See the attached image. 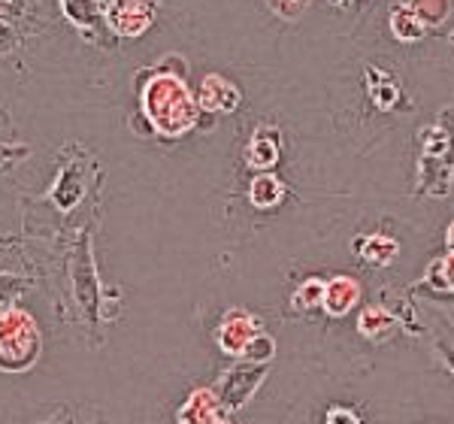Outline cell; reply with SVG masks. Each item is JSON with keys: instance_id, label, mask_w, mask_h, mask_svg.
Returning a JSON list of instances; mask_svg holds the SVG:
<instances>
[{"instance_id": "obj_4", "label": "cell", "mask_w": 454, "mask_h": 424, "mask_svg": "<svg viewBox=\"0 0 454 424\" xmlns=\"http://www.w3.org/2000/svg\"><path fill=\"white\" fill-rule=\"evenodd\" d=\"M258 334H263L261 318H254L252 312H246V310H231L222 318V325H218L215 340H218V349H222L224 355L239 357L246 352L248 342H252Z\"/></svg>"}, {"instance_id": "obj_14", "label": "cell", "mask_w": 454, "mask_h": 424, "mask_svg": "<svg viewBox=\"0 0 454 424\" xmlns=\"http://www.w3.org/2000/svg\"><path fill=\"white\" fill-rule=\"evenodd\" d=\"M357 331H361L367 340H387L394 331H397V321L387 310L382 306H367V310L361 312V318H357Z\"/></svg>"}, {"instance_id": "obj_10", "label": "cell", "mask_w": 454, "mask_h": 424, "mask_svg": "<svg viewBox=\"0 0 454 424\" xmlns=\"http://www.w3.org/2000/svg\"><path fill=\"white\" fill-rule=\"evenodd\" d=\"M357 252L364 255V261L372 267H387L397 261L400 255V243L394 237H385V233H370V237L357 239Z\"/></svg>"}, {"instance_id": "obj_19", "label": "cell", "mask_w": 454, "mask_h": 424, "mask_svg": "<svg viewBox=\"0 0 454 424\" xmlns=\"http://www.w3.org/2000/svg\"><path fill=\"white\" fill-rule=\"evenodd\" d=\"M273 355H276V342H273V336L258 334L252 342H248L246 352L239 355V357H243V361H252V364H270V361H273Z\"/></svg>"}, {"instance_id": "obj_1", "label": "cell", "mask_w": 454, "mask_h": 424, "mask_svg": "<svg viewBox=\"0 0 454 424\" xmlns=\"http://www.w3.org/2000/svg\"><path fill=\"white\" fill-rule=\"evenodd\" d=\"M143 113L158 137L176 140L197 124V100L182 76L155 73L143 89Z\"/></svg>"}, {"instance_id": "obj_11", "label": "cell", "mask_w": 454, "mask_h": 424, "mask_svg": "<svg viewBox=\"0 0 454 424\" xmlns=\"http://www.w3.org/2000/svg\"><path fill=\"white\" fill-rule=\"evenodd\" d=\"M82 194H85V182L79 177V167H64L61 177L55 179V188H52L55 207L61 212H70L79 200H82Z\"/></svg>"}, {"instance_id": "obj_24", "label": "cell", "mask_w": 454, "mask_h": 424, "mask_svg": "<svg viewBox=\"0 0 454 424\" xmlns=\"http://www.w3.org/2000/svg\"><path fill=\"white\" fill-rule=\"evenodd\" d=\"M340 4H351V0H340Z\"/></svg>"}, {"instance_id": "obj_23", "label": "cell", "mask_w": 454, "mask_h": 424, "mask_svg": "<svg viewBox=\"0 0 454 424\" xmlns=\"http://www.w3.org/2000/svg\"><path fill=\"white\" fill-rule=\"evenodd\" d=\"M445 243H449V252H454V222L449 224V233H445Z\"/></svg>"}, {"instance_id": "obj_15", "label": "cell", "mask_w": 454, "mask_h": 424, "mask_svg": "<svg viewBox=\"0 0 454 424\" xmlns=\"http://www.w3.org/2000/svg\"><path fill=\"white\" fill-rule=\"evenodd\" d=\"M391 34H394V40H400V43H419L421 36L427 34V27H424V21L412 12V6L403 4L391 12Z\"/></svg>"}, {"instance_id": "obj_22", "label": "cell", "mask_w": 454, "mask_h": 424, "mask_svg": "<svg viewBox=\"0 0 454 424\" xmlns=\"http://www.w3.org/2000/svg\"><path fill=\"white\" fill-rule=\"evenodd\" d=\"M439 288L454 291V252H449L439 261Z\"/></svg>"}, {"instance_id": "obj_12", "label": "cell", "mask_w": 454, "mask_h": 424, "mask_svg": "<svg viewBox=\"0 0 454 424\" xmlns=\"http://www.w3.org/2000/svg\"><path fill=\"white\" fill-rule=\"evenodd\" d=\"M248 200H252L254 209H276L285 200V185L273 173H261L248 185Z\"/></svg>"}, {"instance_id": "obj_8", "label": "cell", "mask_w": 454, "mask_h": 424, "mask_svg": "<svg viewBox=\"0 0 454 424\" xmlns=\"http://www.w3.org/2000/svg\"><path fill=\"white\" fill-rule=\"evenodd\" d=\"M222 421V404L212 389H197L185 406L179 409V424H218Z\"/></svg>"}, {"instance_id": "obj_6", "label": "cell", "mask_w": 454, "mask_h": 424, "mask_svg": "<svg viewBox=\"0 0 454 424\" xmlns=\"http://www.w3.org/2000/svg\"><path fill=\"white\" fill-rule=\"evenodd\" d=\"M152 16H155L152 0H115L106 19L121 36H140L152 25Z\"/></svg>"}, {"instance_id": "obj_25", "label": "cell", "mask_w": 454, "mask_h": 424, "mask_svg": "<svg viewBox=\"0 0 454 424\" xmlns=\"http://www.w3.org/2000/svg\"><path fill=\"white\" fill-rule=\"evenodd\" d=\"M218 424H231V421H224V419H222V421H218Z\"/></svg>"}, {"instance_id": "obj_17", "label": "cell", "mask_w": 454, "mask_h": 424, "mask_svg": "<svg viewBox=\"0 0 454 424\" xmlns=\"http://www.w3.org/2000/svg\"><path fill=\"white\" fill-rule=\"evenodd\" d=\"M412 12L424 21V27H436L449 19L451 12V0H412Z\"/></svg>"}, {"instance_id": "obj_21", "label": "cell", "mask_w": 454, "mask_h": 424, "mask_svg": "<svg viewBox=\"0 0 454 424\" xmlns=\"http://www.w3.org/2000/svg\"><path fill=\"white\" fill-rule=\"evenodd\" d=\"M325 424H364V421L351 406H331L325 415Z\"/></svg>"}, {"instance_id": "obj_13", "label": "cell", "mask_w": 454, "mask_h": 424, "mask_svg": "<svg viewBox=\"0 0 454 424\" xmlns=\"http://www.w3.org/2000/svg\"><path fill=\"white\" fill-rule=\"evenodd\" d=\"M364 82H367V91H370L372 104H376L379 109H394V104L400 100L397 82H394V79L387 76L385 70L367 67V73H364Z\"/></svg>"}, {"instance_id": "obj_5", "label": "cell", "mask_w": 454, "mask_h": 424, "mask_svg": "<svg viewBox=\"0 0 454 424\" xmlns=\"http://www.w3.org/2000/svg\"><path fill=\"white\" fill-rule=\"evenodd\" d=\"M239 104H243V94H239L237 85L227 82L218 73H207V76H203L200 91H197V109L231 115V113H237Z\"/></svg>"}, {"instance_id": "obj_3", "label": "cell", "mask_w": 454, "mask_h": 424, "mask_svg": "<svg viewBox=\"0 0 454 424\" xmlns=\"http://www.w3.org/2000/svg\"><path fill=\"white\" fill-rule=\"evenodd\" d=\"M267 367L270 364L243 361L218 379V385L212 391H215V397H218V404H222L224 412H233V409L246 406L248 400H252V394L258 391V385L263 382V376H267Z\"/></svg>"}, {"instance_id": "obj_16", "label": "cell", "mask_w": 454, "mask_h": 424, "mask_svg": "<svg viewBox=\"0 0 454 424\" xmlns=\"http://www.w3.org/2000/svg\"><path fill=\"white\" fill-rule=\"evenodd\" d=\"M321 301H325V279H318V276L300 282L297 291L291 294V303H294V310H300V312L318 310Z\"/></svg>"}, {"instance_id": "obj_9", "label": "cell", "mask_w": 454, "mask_h": 424, "mask_svg": "<svg viewBox=\"0 0 454 424\" xmlns=\"http://www.w3.org/2000/svg\"><path fill=\"white\" fill-rule=\"evenodd\" d=\"M246 161L254 170L270 173L279 161V130L276 128H258L246 149Z\"/></svg>"}, {"instance_id": "obj_2", "label": "cell", "mask_w": 454, "mask_h": 424, "mask_svg": "<svg viewBox=\"0 0 454 424\" xmlns=\"http://www.w3.org/2000/svg\"><path fill=\"white\" fill-rule=\"evenodd\" d=\"M43 352L40 327L31 312L4 310L0 312V370L21 373L31 370Z\"/></svg>"}, {"instance_id": "obj_18", "label": "cell", "mask_w": 454, "mask_h": 424, "mask_svg": "<svg viewBox=\"0 0 454 424\" xmlns=\"http://www.w3.org/2000/svg\"><path fill=\"white\" fill-rule=\"evenodd\" d=\"M64 12H67L76 27H85L88 21L100 19V6L94 0H64Z\"/></svg>"}, {"instance_id": "obj_7", "label": "cell", "mask_w": 454, "mask_h": 424, "mask_svg": "<svg viewBox=\"0 0 454 424\" xmlns=\"http://www.w3.org/2000/svg\"><path fill=\"white\" fill-rule=\"evenodd\" d=\"M361 303V285H357L351 276H336V279L325 282V301H321V310L327 316L340 318L346 316L348 310Z\"/></svg>"}, {"instance_id": "obj_20", "label": "cell", "mask_w": 454, "mask_h": 424, "mask_svg": "<svg viewBox=\"0 0 454 424\" xmlns=\"http://www.w3.org/2000/svg\"><path fill=\"white\" fill-rule=\"evenodd\" d=\"M267 6L276 12L279 19H288V21H294L303 16V10L309 6V0H267Z\"/></svg>"}]
</instances>
